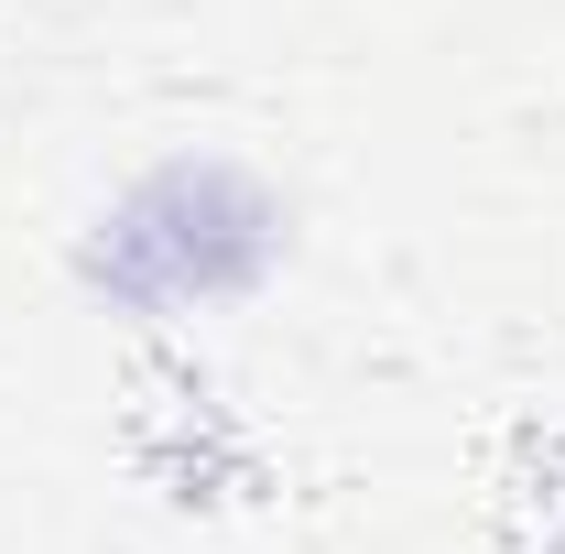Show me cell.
<instances>
[{"label":"cell","mask_w":565,"mask_h":554,"mask_svg":"<svg viewBox=\"0 0 565 554\" xmlns=\"http://www.w3.org/2000/svg\"><path fill=\"white\" fill-rule=\"evenodd\" d=\"M282 251H294V207L262 163L163 152L76 228V294L141 327H174V316L250 305L282 273Z\"/></svg>","instance_id":"obj_1"}]
</instances>
